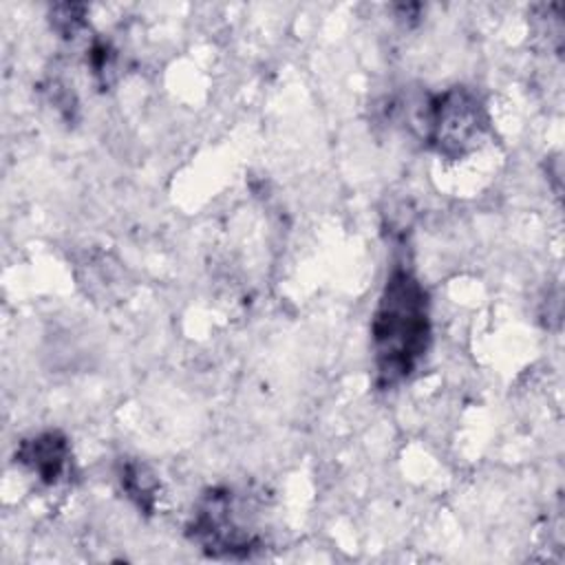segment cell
I'll list each match as a JSON object with an SVG mask.
<instances>
[{
	"instance_id": "1",
	"label": "cell",
	"mask_w": 565,
	"mask_h": 565,
	"mask_svg": "<svg viewBox=\"0 0 565 565\" xmlns=\"http://www.w3.org/2000/svg\"><path fill=\"white\" fill-rule=\"evenodd\" d=\"M430 344V305L419 278L397 265L391 269L371 320L375 380L391 388L417 369Z\"/></svg>"
},
{
	"instance_id": "2",
	"label": "cell",
	"mask_w": 565,
	"mask_h": 565,
	"mask_svg": "<svg viewBox=\"0 0 565 565\" xmlns=\"http://www.w3.org/2000/svg\"><path fill=\"white\" fill-rule=\"evenodd\" d=\"M419 126L430 148L448 159H459L477 148L488 128V117L472 90L455 86L422 104Z\"/></svg>"
},
{
	"instance_id": "3",
	"label": "cell",
	"mask_w": 565,
	"mask_h": 565,
	"mask_svg": "<svg viewBox=\"0 0 565 565\" xmlns=\"http://www.w3.org/2000/svg\"><path fill=\"white\" fill-rule=\"evenodd\" d=\"M234 492L227 488L207 490L196 503L188 523V539L214 558H247L263 547L256 530L238 519Z\"/></svg>"
},
{
	"instance_id": "4",
	"label": "cell",
	"mask_w": 565,
	"mask_h": 565,
	"mask_svg": "<svg viewBox=\"0 0 565 565\" xmlns=\"http://www.w3.org/2000/svg\"><path fill=\"white\" fill-rule=\"evenodd\" d=\"M15 461L35 475L42 483L55 486L71 472V446L60 430H44L20 441Z\"/></svg>"
},
{
	"instance_id": "5",
	"label": "cell",
	"mask_w": 565,
	"mask_h": 565,
	"mask_svg": "<svg viewBox=\"0 0 565 565\" xmlns=\"http://www.w3.org/2000/svg\"><path fill=\"white\" fill-rule=\"evenodd\" d=\"M119 483L126 497L146 514L154 510L157 501V479L154 475L137 461H126L119 470Z\"/></svg>"
}]
</instances>
